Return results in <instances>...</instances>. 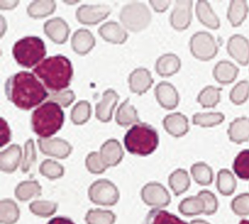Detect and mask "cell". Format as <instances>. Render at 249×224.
<instances>
[{
  "label": "cell",
  "mask_w": 249,
  "mask_h": 224,
  "mask_svg": "<svg viewBox=\"0 0 249 224\" xmlns=\"http://www.w3.org/2000/svg\"><path fill=\"white\" fill-rule=\"evenodd\" d=\"M100 155L108 168L119 164L124 157V152L122 145L117 139H110L102 145Z\"/></svg>",
  "instance_id": "17"
},
{
  "label": "cell",
  "mask_w": 249,
  "mask_h": 224,
  "mask_svg": "<svg viewBox=\"0 0 249 224\" xmlns=\"http://www.w3.org/2000/svg\"><path fill=\"white\" fill-rule=\"evenodd\" d=\"M0 128L3 130V132L0 131L1 132H3V135L0 137V146L2 147L10 140L9 129L6 122L2 118H1Z\"/></svg>",
  "instance_id": "50"
},
{
  "label": "cell",
  "mask_w": 249,
  "mask_h": 224,
  "mask_svg": "<svg viewBox=\"0 0 249 224\" xmlns=\"http://www.w3.org/2000/svg\"><path fill=\"white\" fill-rule=\"evenodd\" d=\"M237 181L233 173L227 168H221L217 173L216 187L219 193L224 196H230L235 192Z\"/></svg>",
  "instance_id": "29"
},
{
  "label": "cell",
  "mask_w": 249,
  "mask_h": 224,
  "mask_svg": "<svg viewBox=\"0 0 249 224\" xmlns=\"http://www.w3.org/2000/svg\"><path fill=\"white\" fill-rule=\"evenodd\" d=\"M190 173L194 181L201 186H208L213 180V172L211 166L203 161L193 164L190 168Z\"/></svg>",
  "instance_id": "33"
},
{
  "label": "cell",
  "mask_w": 249,
  "mask_h": 224,
  "mask_svg": "<svg viewBox=\"0 0 249 224\" xmlns=\"http://www.w3.org/2000/svg\"><path fill=\"white\" fill-rule=\"evenodd\" d=\"M142 224H189L167 210L153 208L145 217Z\"/></svg>",
  "instance_id": "27"
},
{
  "label": "cell",
  "mask_w": 249,
  "mask_h": 224,
  "mask_svg": "<svg viewBox=\"0 0 249 224\" xmlns=\"http://www.w3.org/2000/svg\"><path fill=\"white\" fill-rule=\"evenodd\" d=\"M180 67V59L172 53L164 54L160 56L155 64L157 73L162 77H168L174 75L179 70Z\"/></svg>",
  "instance_id": "24"
},
{
  "label": "cell",
  "mask_w": 249,
  "mask_h": 224,
  "mask_svg": "<svg viewBox=\"0 0 249 224\" xmlns=\"http://www.w3.org/2000/svg\"><path fill=\"white\" fill-rule=\"evenodd\" d=\"M119 18L124 26L128 30L138 32L146 28L151 20V14L146 5L133 1L124 5Z\"/></svg>",
  "instance_id": "6"
},
{
  "label": "cell",
  "mask_w": 249,
  "mask_h": 224,
  "mask_svg": "<svg viewBox=\"0 0 249 224\" xmlns=\"http://www.w3.org/2000/svg\"><path fill=\"white\" fill-rule=\"evenodd\" d=\"M229 140L236 144H241L249 140V117L235 118L230 123L227 130Z\"/></svg>",
  "instance_id": "18"
},
{
  "label": "cell",
  "mask_w": 249,
  "mask_h": 224,
  "mask_svg": "<svg viewBox=\"0 0 249 224\" xmlns=\"http://www.w3.org/2000/svg\"><path fill=\"white\" fill-rule=\"evenodd\" d=\"M88 170L92 173L101 174L107 168L102 160L100 154L96 152L89 155L86 160Z\"/></svg>",
  "instance_id": "47"
},
{
  "label": "cell",
  "mask_w": 249,
  "mask_h": 224,
  "mask_svg": "<svg viewBox=\"0 0 249 224\" xmlns=\"http://www.w3.org/2000/svg\"><path fill=\"white\" fill-rule=\"evenodd\" d=\"M204 201L205 209L204 214L210 216L215 213L218 208V201L215 195L211 191L203 189L197 194Z\"/></svg>",
  "instance_id": "46"
},
{
  "label": "cell",
  "mask_w": 249,
  "mask_h": 224,
  "mask_svg": "<svg viewBox=\"0 0 249 224\" xmlns=\"http://www.w3.org/2000/svg\"><path fill=\"white\" fill-rule=\"evenodd\" d=\"M124 143L130 153L146 156L157 149L159 143L157 131L151 125L140 122L132 126L125 133Z\"/></svg>",
  "instance_id": "3"
},
{
  "label": "cell",
  "mask_w": 249,
  "mask_h": 224,
  "mask_svg": "<svg viewBox=\"0 0 249 224\" xmlns=\"http://www.w3.org/2000/svg\"><path fill=\"white\" fill-rule=\"evenodd\" d=\"M51 98L60 103L62 106L67 107L74 100L75 95L72 91L69 90L53 94Z\"/></svg>",
  "instance_id": "48"
},
{
  "label": "cell",
  "mask_w": 249,
  "mask_h": 224,
  "mask_svg": "<svg viewBox=\"0 0 249 224\" xmlns=\"http://www.w3.org/2000/svg\"><path fill=\"white\" fill-rule=\"evenodd\" d=\"M249 98V81L242 80L236 83L229 93V99L234 105H241Z\"/></svg>",
  "instance_id": "42"
},
{
  "label": "cell",
  "mask_w": 249,
  "mask_h": 224,
  "mask_svg": "<svg viewBox=\"0 0 249 224\" xmlns=\"http://www.w3.org/2000/svg\"><path fill=\"white\" fill-rule=\"evenodd\" d=\"M191 179L188 171L178 168L173 171L168 176V184L175 196H179L189 188Z\"/></svg>",
  "instance_id": "25"
},
{
  "label": "cell",
  "mask_w": 249,
  "mask_h": 224,
  "mask_svg": "<svg viewBox=\"0 0 249 224\" xmlns=\"http://www.w3.org/2000/svg\"><path fill=\"white\" fill-rule=\"evenodd\" d=\"M98 33L106 41L113 44H123L128 37L126 31L117 22L109 21L103 24Z\"/></svg>",
  "instance_id": "21"
},
{
  "label": "cell",
  "mask_w": 249,
  "mask_h": 224,
  "mask_svg": "<svg viewBox=\"0 0 249 224\" xmlns=\"http://www.w3.org/2000/svg\"><path fill=\"white\" fill-rule=\"evenodd\" d=\"M116 219L112 211L100 208L89 210L85 217L87 224H114Z\"/></svg>",
  "instance_id": "38"
},
{
  "label": "cell",
  "mask_w": 249,
  "mask_h": 224,
  "mask_svg": "<svg viewBox=\"0 0 249 224\" xmlns=\"http://www.w3.org/2000/svg\"><path fill=\"white\" fill-rule=\"evenodd\" d=\"M117 124L126 128L140 122L137 110L130 103L129 98H126L118 108L115 114Z\"/></svg>",
  "instance_id": "23"
},
{
  "label": "cell",
  "mask_w": 249,
  "mask_h": 224,
  "mask_svg": "<svg viewBox=\"0 0 249 224\" xmlns=\"http://www.w3.org/2000/svg\"><path fill=\"white\" fill-rule=\"evenodd\" d=\"M38 143L40 150L44 154L60 158L67 157L71 149L67 142L58 138L39 139Z\"/></svg>",
  "instance_id": "22"
},
{
  "label": "cell",
  "mask_w": 249,
  "mask_h": 224,
  "mask_svg": "<svg viewBox=\"0 0 249 224\" xmlns=\"http://www.w3.org/2000/svg\"><path fill=\"white\" fill-rule=\"evenodd\" d=\"M47 224H75L70 218L63 217L57 216L51 219Z\"/></svg>",
  "instance_id": "51"
},
{
  "label": "cell",
  "mask_w": 249,
  "mask_h": 224,
  "mask_svg": "<svg viewBox=\"0 0 249 224\" xmlns=\"http://www.w3.org/2000/svg\"><path fill=\"white\" fill-rule=\"evenodd\" d=\"M33 71L48 89L56 91L67 87L72 75L71 62L62 56L44 59Z\"/></svg>",
  "instance_id": "2"
},
{
  "label": "cell",
  "mask_w": 249,
  "mask_h": 224,
  "mask_svg": "<svg viewBox=\"0 0 249 224\" xmlns=\"http://www.w3.org/2000/svg\"><path fill=\"white\" fill-rule=\"evenodd\" d=\"M128 82L129 89L132 93L142 95L151 87L154 80L149 70L144 68H138L130 74Z\"/></svg>",
  "instance_id": "15"
},
{
  "label": "cell",
  "mask_w": 249,
  "mask_h": 224,
  "mask_svg": "<svg viewBox=\"0 0 249 224\" xmlns=\"http://www.w3.org/2000/svg\"><path fill=\"white\" fill-rule=\"evenodd\" d=\"M8 99L18 108L28 110L44 100L48 93L31 73L20 72L10 77L5 85Z\"/></svg>",
  "instance_id": "1"
},
{
  "label": "cell",
  "mask_w": 249,
  "mask_h": 224,
  "mask_svg": "<svg viewBox=\"0 0 249 224\" xmlns=\"http://www.w3.org/2000/svg\"><path fill=\"white\" fill-rule=\"evenodd\" d=\"M46 35L54 42L64 43L68 39L70 30L66 22L60 18L48 20L44 26Z\"/></svg>",
  "instance_id": "19"
},
{
  "label": "cell",
  "mask_w": 249,
  "mask_h": 224,
  "mask_svg": "<svg viewBox=\"0 0 249 224\" xmlns=\"http://www.w3.org/2000/svg\"><path fill=\"white\" fill-rule=\"evenodd\" d=\"M189 224H211L208 222L201 219H196L192 220Z\"/></svg>",
  "instance_id": "52"
},
{
  "label": "cell",
  "mask_w": 249,
  "mask_h": 224,
  "mask_svg": "<svg viewBox=\"0 0 249 224\" xmlns=\"http://www.w3.org/2000/svg\"><path fill=\"white\" fill-rule=\"evenodd\" d=\"M21 155L20 147L13 145L0 153L1 170L11 173L14 171L18 165Z\"/></svg>",
  "instance_id": "32"
},
{
  "label": "cell",
  "mask_w": 249,
  "mask_h": 224,
  "mask_svg": "<svg viewBox=\"0 0 249 224\" xmlns=\"http://www.w3.org/2000/svg\"><path fill=\"white\" fill-rule=\"evenodd\" d=\"M40 173L51 180L59 178L63 175V167L56 162L46 160L42 162L39 168Z\"/></svg>",
  "instance_id": "45"
},
{
  "label": "cell",
  "mask_w": 249,
  "mask_h": 224,
  "mask_svg": "<svg viewBox=\"0 0 249 224\" xmlns=\"http://www.w3.org/2000/svg\"><path fill=\"white\" fill-rule=\"evenodd\" d=\"M239 72V68L232 62L222 60L218 61L214 66L213 75L218 83L227 85L236 79Z\"/></svg>",
  "instance_id": "20"
},
{
  "label": "cell",
  "mask_w": 249,
  "mask_h": 224,
  "mask_svg": "<svg viewBox=\"0 0 249 224\" xmlns=\"http://www.w3.org/2000/svg\"><path fill=\"white\" fill-rule=\"evenodd\" d=\"M227 50L229 55L239 64L249 63V40L240 34H234L228 39Z\"/></svg>",
  "instance_id": "11"
},
{
  "label": "cell",
  "mask_w": 249,
  "mask_h": 224,
  "mask_svg": "<svg viewBox=\"0 0 249 224\" xmlns=\"http://www.w3.org/2000/svg\"><path fill=\"white\" fill-rule=\"evenodd\" d=\"M178 208L181 215L186 217H193L204 214L205 206L203 200L196 195L182 199Z\"/></svg>",
  "instance_id": "31"
},
{
  "label": "cell",
  "mask_w": 249,
  "mask_h": 224,
  "mask_svg": "<svg viewBox=\"0 0 249 224\" xmlns=\"http://www.w3.org/2000/svg\"><path fill=\"white\" fill-rule=\"evenodd\" d=\"M238 224H249V220L246 219H242L240 221Z\"/></svg>",
  "instance_id": "53"
},
{
  "label": "cell",
  "mask_w": 249,
  "mask_h": 224,
  "mask_svg": "<svg viewBox=\"0 0 249 224\" xmlns=\"http://www.w3.org/2000/svg\"><path fill=\"white\" fill-rule=\"evenodd\" d=\"M196 13L199 21L208 28L216 30L220 27V20L207 1H197L196 6Z\"/></svg>",
  "instance_id": "26"
},
{
  "label": "cell",
  "mask_w": 249,
  "mask_h": 224,
  "mask_svg": "<svg viewBox=\"0 0 249 224\" xmlns=\"http://www.w3.org/2000/svg\"><path fill=\"white\" fill-rule=\"evenodd\" d=\"M58 208V204L53 201L36 200L29 204V208L32 213L41 218H49L54 215Z\"/></svg>",
  "instance_id": "40"
},
{
  "label": "cell",
  "mask_w": 249,
  "mask_h": 224,
  "mask_svg": "<svg viewBox=\"0 0 249 224\" xmlns=\"http://www.w3.org/2000/svg\"><path fill=\"white\" fill-rule=\"evenodd\" d=\"M225 119L221 112H196L192 116V123L202 128H212L221 124Z\"/></svg>",
  "instance_id": "37"
},
{
  "label": "cell",
  "mask_w": 249,
  "mask_h": 224,
  "mask_svg": "<svg viewBox=\"0 0 249 224\" xmlns=\"http://www.w3.org/2000/svg\"><path fill=\"white\" fill-rule=\"evenodd\" d=\"M41 194V187L36 181H26L19 183L15 190V197L21 202H26Z\"/></svg>",
  "instance_id": "35"
},
{
  "label": "cell",
  "mask_w": 249,
  "mask_h": 224,
  "mask_svg": "<svg viewBox=\"0 0 249 224\" xmlns=\"http://www.w3.org/2000/svg\"><path fill=\"white\" fill-rule=\"evenodd\" d=\"M88 196L96 205L112 206L118 203L120 194L113 183L107 179H100L91 185L88 190Z\"/></svg>",
  "instance_id": "7"
},
{
  "label": "cell",
  "mask_w": 249,
  "mask_h": 224,
  "mask_svg": "<svg viewBox=\"0 0 249 224\" xmlns=\"http://www.w3.org/2000/svg\"><path fill=\"white\" fill-rule=\"evenodd\" d=\"M154 94L157 102L163 109L173 110L179 102V94L176 88L170 83L161 81L154 89Z\"/></svg>",
  "instance_id": "13"
},
{
  "label": "cell",
  "mask_w": 249,
  "mask_h": 224,
  "mask_svg": "<svg viewBox=\"0 0 249 224\" xmlns=\"http://www.w3.org/2000/svg\"><path fill=\"white\" fill-rule=\"evenodd\" d=\"M95 43V38L92 34L85 29L76 31L71 38L73 50L81 55L87 54L94 46Z\"/></svg>",
  "instance_id": "28"
},
{
  "label": "cell",
  "mask_w": 249,
  "mask_h": 224,
  "mask_svg": "<svg viewBox=\"0 0 249 224\" xmlns=\"http://www.w3.org/2000/svg\"><path fill=\"white\" fill-rule=\"evenodd\" d=\"M119 99V95L114 90L111 89L106 90L103 93L102 100L96 105V118L103 122L110 121Z\"/></svg>",
  "instance_id": "16"
},
{
  "label": "cell",
  "mask_w": 249,
  "mask_h": 224,
  "mask_svg": "<svg viewBox=\"0 0 249 224\" xmlns=\"http://www.w3.org/2000/svg\"><path fill=\"white\" fill-rule=\"evenodd\" d=\"M190 49L192 55L202 61H208L214 58L218 53L217 43L210 33L199 31L191 37Z\"/></svg>",
  "instance_id": "8"
},
{
  "label": "cell",
  "mask_w": 249,
  "mask_h": 224,
  "mask_svg": "<svg viewBox=\"0 0 249 224\" xmlns=\"http://www.w3.org/2000/svg\"><path fill=\"white\" fill-rule=\"evenodd\" d=\"M193 1L177 0L171 12L170 21L176 30L182 31L187 29L192 19Z\"/></svg>",
  "instance_id": "10"
},
{
  "label": "cell",
  "mask_w": 249,
  "mask_h": 224,
  "mask_svg": "<svg viewBox=\"0 0 249 224\" xmlns=\"http://www.w3.org/2000/svg\"><path fill=\"white\" fill-rule=\"evenodd\" d=\"M13 54L19 64L30 68L44 57L46 49L43 41L40 38L28 37L15 44Z\"/></svg>",
  "instance_id": "5"
},
{
  "label": "cell",
  "mask_w": 249,
  "mask_h": 224,
  "mask_svg": "<svg viewBox=\"0 0 249 224\" xmlns=\"http://www.w3.org/2000/svg\"><path fill=\"white\" fill-rule=\"evenodd\" d=\"M154 10L159 13L165 11L171 3V0H149Z\"/></svg>",
  "instance_id": "49"
},
{
  "label": "cell",
  "mask_w": 249,
  "mask_h": 224,
  "mask_svg": "<svg viewBox=\"0 0 249 224\" xmlns=\"http://www.w3.org/2000/svg\"><path fill=\"white\" fill-rule=\"evenodd\" d=\"M64 113L56 103L46 102L34 111L32 125L34 131L39 136L48 137L55 133L62 127Z\"/></svg>",
  "instance_id": "4"
},
{
  "label": "cell",
  "mask_w": 249,
  "mask_h": 224,
  "mask_svg": "<svg viewBox=\"0 0 249 224\" xmlns=\"http://www.w3.org/2000/svg\"><path fill=\"white\" fill-rule=\"evenodd\" d=\"M111 8L106 5H84L78 8L76 16L78 20L84 24H96L105 19L110 13Z\"/></svg>",
  "instance_id": "12"
},
{
  "label": "cell",
  "mask_w": 249,
  "mask_h": 224,
  "mask_svg": "<svg viewBox=\"0 0 249 224\" xmlns=\"http://www.w3.org/2000/svg\"><path fill=\"white\" fill-rule=\"evenodd\" d=\"M20 209L13 200L6 198L0 202V223L1 224H15L19 219Z\"/></svg>",
  "instance_id": "34"
},
{
  "label": "cell",
  "mask_w": 249,
  "mask_h": 224,
  "mask_svg": "<svg viewBox=\"0 0 249 224\" xmlns=\"http://www.w3.org/2000/svg\"><path fill=\"white\" fill-rule=\"evenodd\" d=\"M162 125L169 134L176 138L184 136L190 129L188 118L179 112L166 115L163 119Z\"/></svg>",
  "instance_id": "14"
},
{
  "label": "cell",
  "mask_w": 249,
  "mask_h": 224,
  "mask_svg": "<svg viewBox=\"0 0 249 224\" xmlns=\"http://www.w3.org/2000/svg\"><path fill=\"white\" fill-rule=\"evenodd\" d=\"M55 3L52 0L35 1L29 6L27 12L34 18H44L55 10Z\"/></svg>",
  "instance_id": "41"
},
{
  "label": "cell",
  "mask_w": 249,
  "mask_h": 224,
  "mask_svg": "<svg viewBox=\"0 0 249 224\" xmlns=\"http://www.w3.org/2000/svg\"><path fill=\"white\" fill-rule=\"evenodd\" d=\"M91 108L86 101H81L73 108L71 112V119L75 124H81L87 121L90 117Z\"/></svg>",
  "instance_id": "44"
},
{
  "label": "cell",
  "mask_w": 249,
  "mask_h": 224,
  "mask_svg": "<svg viewBox=\"0 0 249 224\" xmlns=\"http://www.w3.org/2000/svg\"><path fill=\"white\" fill-rule=\"evenodd\" d=\"M142 202L154 208H164L171 202V196L166 188L160 183L152 181L146 184L140 192Z\"/></svg>",
  "instance_id": "9"
},
{
  "label": "cell",
  "mask_w": 249,
  "mask_h": 224,
  "mask_svg": "<svg viewBox=\"0 0 249 224\" xmlns=\"http://www.w3.org/2000/svg\"><path fill=\"white\" fill-rule=\"evenodd\" d=\"M232 168L239 179L249 180V149H243L238 153L233 160Z\"/></svg>",
  "instance_id": "39"
},
{
  "label": "cell",
  "mask_w": 249,
  "mask_h": 224,
  "mask_svg": "<svg viewBox=\"0 0 249 224\" xmlns=\"http://www.w3.org/2000/svg\"><path fill=\"white\" fill-rule=\"evenodd\" d=\"M221 88L213 85L204 87L198 94L197 102L203 108H213L220 102Z\"/></svg>",
  "instance_id": "36"
},
{
  "label": "cell",
  "mask_w": 249,
  "mask_h": 224,
  "mask_svg": "<svg viewBox=\"0 0 249 224\" xmlns=\"http://www.w3.org/2000/svg\"><path fill=\"white\" fill-rule=\"evenodd\" d=\"M231 208L238 216H249V193L244 192L236 196L231 201Z\"/></svg>",
  "instance_id": "43"
},
{
  "label": "cell",
  "mask_w": 249,
  "mask_h": 224,
  "mask_svg": "<svg viewBox=\"0 0 249 224\" xmlns=\"http://www.w3.org/2000/svg\"><path fill=\"white\" fill-rule=\"evenodd\" d=\"M249 12L246 0H231L227 11V19L232 27H238L245 20Z\"/></svg>",
  "instance_id": "30"
}]
</instances>
